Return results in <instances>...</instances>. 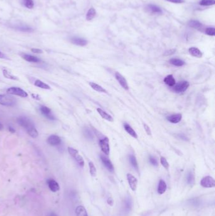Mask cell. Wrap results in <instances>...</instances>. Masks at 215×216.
<instances>
[{
	"instance_id": "cell-1",
	"label": "cell",
	"mask_w": 215,
	"mask_h": 216,
	"mask_svg": "<svg viewBox=\"0 0 215 216\" xmlns=\"http://www.w3.org/2000/svg\"><path fill=\"white\" fill-rule=\"evenodd\" d=\"M17 123L27 131L31 137L35 138L39 136V133L36 130L34 123L29 118L26 117H20L17 119Z\"/></svg>"
},
{
	"instance_id": "cell-2",
	"label": "cell",
	"mask_w": 215,
	"mask_h": 216,
	"mask_svg": "<svg viewBox=\"0 0 215 216\" xmlns=\"http://www.w3.org/2000/svg\"><path fill=\"white\" fill-rule=\"evenodd\" d=\"M17 103V100L12 96L5 94H0V104L5 106L12 107Z\"/></svg>"
},
{
	"instance_id": "cell-3",
	"label": "cell",
	"mask_w": 215,
	"mask_h": 216,
	"mask_svg": "<svg viewBox=\"0 0 215 216\" xmlns=\"http://www.w3.org/2000/svg\"><path fill=\"white\" fill-rule=\"evenodd\" d=\"M68 152L75 159V161L77 162V163L80 165L81 167H83L85 162L83 159V157L79 154L78 151L77 150H76L75 149H73L72 147H68Z\"/></svg>"
},
{
	"instance_id": "cell-4",
	"label": "cell",
	"mask_w": 215,
	"mask_h": 216,
	"mask_svg": "<svg viewBox=\"0 0 215 216\" xmlns=\"http://www.w3.org/2000/svg\"><path fill=\"white\" fill-rule=\"evenodd\" d=\"M189 87V83L187 81H181L173 86V91L176 93H183L187 91Z\"/></svg>"
},
{
	"instance_id": "cell-5",
	"label": "cell",
	"mask_w": 215,
	"mask_h": 216,
	"mask_svg": "<svg viewBox=\"0 0 215 216\" xmlns=\"http://www.w3.org/2000/svg\"><path fill=\"white\" fill-rule=\"evenodd\" d=\"M6 92L9 94L18 96H20L22 97H28L27 93L19 87H10L8 88Z\"/></svg>"
},
{
	"instance_id": "cell-6",
	"label": "cell",
	"mask_w": 215,
	"mask_h": 216,
	"mask_svg": "<svg viewBox=\"0 0 215 216\" xmlns=\"http://www.w3.org/2000/svg\"><path fill=\"white\" fill-rule=\"evenodd\" d=\"M201 185L204 188H214L215 186V181L213 177L207 176L201 180Z\"/></svg>"
},
{
	"instance_id": "cell-7",
	"label": "cell",
	"mask_w": 215,
	"mask_h": 216,
	"mask_svg": "<svg viewBox=\"0 0 215 216\" xmlns=\"http://www.w3.org/2000/svg\"><path fill=\"white\" fill-rule=\"evenodd\" d=\"M100 146L101 150L104 153L108 156L110 153V146H109V140L107 137H104V138L100 140Z\"/></svg>"
},
{
	"instance_id": "cell-8",
	"label": "cell",
	"mask_w": 215,
	"mask_h": 216,
	"mask_svg": "<svg viewBox=\"0 0 215 216\" xmlns=\"http://www.w3.org/2000/svg\"><path fill=\"white\" fill-rule=\"evenodd\" d=\"M115 77L117 82L119 83V84L121 85V87L124 88L125 90L129 89V86L127 80L123 77V76L119 72H116Z\"/></svg>"
},
{
	"instance_id": "cell-9",
	"label": "cell",
	"mask_w": 215,
	"mask_h": 216,
	"mask_svg": "<svg viewBox=\"0 0 215 216\" xmlns=\"http://www.w3.org/2000/svg\"><path fill=\"white\" fill-rule=\"evenodd\" d=\"M127 179L131 189L133 192H135L137 185V180L136 179V177H134L133 174L128 173L127 174Z\"/></svg>"
},
{
	"instance_id": "cell-10",
	"label": "cell",
	"mask_w": 215,
	"mask_h": 216,
	"mask_svg": "<svg viewBox=\"0 0 215 216\" xmlns=\"http://www.w3.org/2000/svg\"><path fill=\"white\" fill-rule=\"evenodd\" d=\"M40 110H41V112H42V114H43V115L45 117H46L47 119L51 120H56L55 117L52 114L51 110H50V108H47L46 106H42L41 107Z\"/></svg>"
},
{
	"instance_id": "cell-11",
	"label": "cell",
	"mask_w": 215,
	"mask_h": 216,
	"mask_svg": "<svg viewBox=\"0 0 215 216\" xmlns=\"http://www.w3.org/2000/svg\"><path fill=\"white\" fill-rule=\"evenodd\" d=\"M100 159H101V161H102L104 166H106V168L110 172L112 173L113 171V170H114V168H113V164H112V162L110 161V160L109 159H108L107 157L104 156V155H100Z\"/></svg>"
},
{
	"instance_id": "cell-12",
	"label": "cell",
	"mask_w": 215,
	"mask_h": 216,
	"mask_svg": "<svg viewBox=\"0 0 215 216\" xmlns=\"http://www.w3.org/2000/svg\"><path fill=\"white\" fill-rule=\"evenodd\" d=\"M47 185H48L49 189L51 190L52 192H56L59 190V189H60L59 185L55 180H54L53 179H49L47 181Z\"/></svg>"
},
{
	"instance_id": "cell-13",
	"label": "cell",
	"mask_w": 215,
	"mask_h": 216,
	"mask_svg": "<svg viewBox=\"0 0 215 216\" xmlns=\"http://www.w3.org/2000/svg\"><path fill=\"white\" fill-rule=\"evenodd\" d=\"M47 143L50 145H58L61 143V138L55 135L50 136L47 138Z\"/></svg>"
},
{
	"instance_id": "cell-14",
	"label": "cell",
	"mask_w": 215,
	"mask_h": 216,
	"mask_svg": "<svg viewBox=\"0 0 215 216\" xmlns=\"http://www.w3.org/2000/svg\"><path fill=\"white\" fill-rule=\"evenodd\" d=\"M182 118V115L181 114H172L167 118V120L172 123H178L181 121Z\"/></svg>"
},
{
	"instance_id": "cell-15",
	"label": "cell",
	"mask_w": 215,
	"mask_h": 216,
	"mask_svg": "<svg viewBox=\"0 0 215 216\" xmlns=\"http://www.w3.org/2000/svg\"><path fill=\"white\" fill-rule=\"evenodd\" d=\"M71 41L73 44L77 46H84L88 44V41L86 40L83 39V38L77 37H73L71 39Z\"/></svg>"
},
{
	"instance_id": "cell-16",
	"label": "cell",
	"mask_w": 215,
	"mask_h": 216,
	"mask_svg": "<svg viewBox=\"0 0 215 216\" xmlns=\"http://www.w3.org/2000/svg\"><path fill=\"white\" fill-rule=\"evenodd\" d=\"M97 112H98V114H100V115L101 116V117H102L103 119L106 120H107L109 121H111V122H112L113 121V119L112 117V116H110V114H109L107 112L104 111V110H102L101 108H97Z\"/></svg>"
},
{
	"instance_id": "cell-17",
	"label": "cell",
	"mask_w": 215,
	"mask_h": 216,
	"mask_svg": "<svg viewBox=\"0 0 215 216\" xmlns=\"http://www.w3.org/2000/svg\"><path fill=\"white\" fill-rule=\"evenodd\" d=\"M189 53H190V55L191 56H193L194 57H196V58H202V56H203V53H202V52L197 47H193L189 48Z\"/></svg>"
},
{
	"instance_id": "cell-18",
	"label": "cell",
	"mask_w": 215,
	"mask_h": 216,
	"mask_svg": "<svg viewBox=\"0 0 215 216\" xmlns=\"http://www.w3.org/2000/svg\"><path fill=\"white\" fill-rule=\"evenodd\" d=\"M167 184L165 182V181H163V180H160L158 183V194L162 195L166 192L167 190Z\"/></svg>"
},
{
	"instance_id": "cell-19",
	"label": "cell",
	"mask_w": 215,
	"mask_h": 216,
	"mask_svg": "<svg viewBox=\"0 0 215 216\" xmlns=\"http://www.w3.org/2000/svg\"><path fill=\"white\" fill-rule=\"evenodd\" d=\"M124 129L126 131V132L129 133L131 137H133L134 138H137V135L136 132L134 130V129L129 124H128L127 123H125L124 124Z\"/></svg>"
},
{
	"instance_id": "cell-20",
	"label": "cell",
	"mask_w": 215,
	"mask_h": 216,
	"mask_svg": "<svg viewBox=\"0 0 215 216\" xmlns=\"http://www.w3.org/2000/svg\"><path fill=\"white\" fill-rule=\"evenodd\" d=\"M22 57L25 59L29 62H32V63H39L41 61V59L34 56H32L30 55L27 54H22Z\"/></svg>"
},
{
	"instance_id": "cell-21",
	"label": "cell",
	"mask_w": 215,
	"mask_h": 216,
	"mask_svg": "<svg viewBox=\"0 0 215 216\" xmlns=\"http://www.w3.org/2000/svg\"><path fill=\"white\" fill-rule=\"evenodd\" d=\"M89 84H90V87L95 91L98 92H101V93L107 94V91L101 85H100L96 83H94V82H90Z\"/></svg>"
},
{
	"instance_id": "cell-22",
	"label": "cell",
	"mask_w": 215,
	"mask_h": 216,
	"mask_svg": "<svg viewBox=\"0 0 215 216\" xmlns=\"http://www.w3.org/2000/svg\"><path fill=\"white\" fill-rule=\"evenodd\" d=\"M163 82L170 87H173L176 84V81L172 75H167V77H165V79H163Z\"/></svg>"
},
{
	"instance_id": "cell-23",
	"label": "cell",
	"mask_w": 215,
	"mask_h": 216,
	"mask_svg": "<svg viewBox=\"0 0 215 216\" xmlns=\"http://www.w3.org/2000/svg\"><path fill=\"white\" fill-rule=\"evenodd\" d=\"M75 212L76 214H77V216H88L86 210L82 206H78L75 210Z\"/></svg>"
},
{
	"instance_id": "cell-24",
	"label": "cell",
	"mask_w": 215,
	"mask_h": 216,
	"mask_svg": "<svg viewBox=\"0 0 215 216\" xmlns=\"http://www.w3.org/2000/svg\"><path fill=\"white\" fill-rule=\"evenodd\" d=\"M169 63L170 64L176 66V67H182L185 65V62L182 59L177 58H172L169 60Z\"/></svg>"
},
{
	"instance_id": "cell-25",
	"label": "cell",
	"mask_w": 215,
	"mask_h": 216,
	"mask_svg": "<svg viewBox=\"0 0 215 216\" xmlns=\"http://www.w3.org/2000/svg\"><path fill=\"white\" fill-rule=\"evenodd\" d=\"M96 15V11L94 8H91L88 11L86 18L87 20H92Z\"/></svg>"
},
{
	"instance_id": "cell-26",
	"label": "cell",
	"mask_w": 215,
	"mask_h": 216,
	"mask_svg": "<svg viewBox=\"0 0 215 216\" xmlns=\"http://www.w3.org/2000/svg\"><path fill=\"white\" fill-rule=\"evenodd\" d=\"M35 85L38 87H39V88H44V89H50V87L45 84L44 82L39 80H37L35 82Z\"/></svg>"
},
{
	"instance_id": "cell-27",
	"label": "cell",
	"mask_w": 215,
	"mask_h": 216,
	"mask_svg": "<svg viewBox=\"0 0 215 216\" xmlns=\"http://www.w3.org/2000/svg\"><path fill=\"white\" fill-rule=\"evenodd\" d=\"M124 209L128 212L132 209V201L129 198H126L124 200Z\"/></svg>"
},
{
	"instance_id": "cell-28",
	"label": "cell",
	"mask_w": 215,
	"mask_h": 216,
	"mask_svg": "<svg viewBox=\"0 0 215 216\" xmlns=\"http://www.w3.org/2000/svg\"><path fill=\"white\" fill-rule=\"evenodd\" d=\"M3 75H4V77L8 79H11V80H18L17 77H15V75H14L13 74H11L8 70L6 69H4L3 70Z\"/></svg>"
},
{
	"instance_id": "cell-29",
	"label": "cell",
	"mask_w": 215,
	"mask_h": 216,
	"mask_svg": "<svg viewBox=\"0 0 215 216\" xmlns=\"http://www.w3.org/2000/svg\"><path fill=\"white\" fill-rule=\"evenodd\" d=\"M195 178H194V175L192 172H189L187 174V181L189 185H193L194 183Z\"/></svg>"
},
{
	"instance_id": "cell-30",
	"label": "cell",
	"mask_w": 215,
	"mask_h": 216,
	"mask_svg": "<svg viewBox=\"0 0 215 216\" xmlns=\"http://www.w3.org/2000/svg\"><path fill=\"white\" fill-rule=\"evenodd\" d=\"M148 10H149V11H151V12H153V13H158V14H160V13H161V8L156 5H148Z\"/></svg>"
},
{
	"instance_id": "cell-31",
	"label": "cell",
	"mask_w": 215,
	"mask_h": 216,
	"mask_svg": "<svg viewBox=\"0 0 215 216\" xmlns=\"http://www.w3.org/2000/svg\"><path fill=\"white\" fill-rule=\"evenodd\" d=\"M88 165H89V168H90V173L92 176L93 177H95L97 175V169L95 166L94 164L92 162H89L88 163Z\"/></svg>"
},
{
	"instance_id": "cell-32",
	"label": "cell",
	"mask_w": 215,
	"mask_h": 216,
	"mask_svg": "<svg viewBox=\"0 0 215 216\" xmlns=\"http://www.w3.org/2000/svg\"><path fill=\"white\" fill-rule=\"evenodd\" d=\"M129 161H130L131 165L133 166V168L134 169H136V170H137L138 169V164H137V162L136 157L133 154L130 155L129 156Z\"/></svg>"
},
{
	"instance_id": "cell-33",
	"label": "cell",
	"mask_w": 215,
	"mask_h": 216,
	"mask_svg": "<svg viewBox=\"0 0 215 216\" xmlns=\"http://www.w3.org/2000/svg\"><path fill=\"white\" fill-rule=\"evenodd\" d=\"M189 26L194 28V29H199L202 26V24L197 20H191L189 22Z\"/></svg>"
},
{
	"instance_id": "cell-34",
	"label": "cell",
	"mask_w": 215,
	"mask_h": 216,
	"mask_svg": "<svg viewBox=\"0 0 215 216\" xmlns=\"http://www.w3.org/2000/svg\"><path fill=\"white\" fill-rule=\"evenodd\" d=\"M214 0H201L199 4L202 6H211L214 5Z\"/></svg>"
},
{
	"instance_id": "cell-35",
	"label": "cell",
	"mask_w": 215,
	"mask_h": 216,
	"mask_svg": "<svg viewBox=\"0 0 215 216\" xmlns=\"http://www.w3.org/2000/svg\"><path fill=\"white\" fill-rule=\"evenodd\" d=\"M23 5L25 7L29 9H32L34 6L33 0H23Z\"/></svg>"
},
{
	"instance_id": "cell-36",
	"label": "cell",
	"mask_w": 215,
	"mask_h": 216,
	"mask_svg": "<svg viewBox=\"0 0 215 216\" xmlns=\"http://www.w3.org/2000/svg\"><path fill=\"white\" fill-rule=\"evenodd\" d=\"M83 133L86 138L88 139H93L94 135L90 129H88V128H85L83 130Z\"/></svg>"
},
{
	"instance_id": "cell-37",
	"label": "cell",
	"mask_w": 215,
	"mask_h": 216,
	"mask_svg": "<svg viewBox=\"0 0 215 216\" xmlns=\"http://www.w3.org/2000/svg\"><path fill=\"white\" fill-rule=\"evenodd\" d=\"M160 162L162 166L165 168L166 169H168L169 168V164L167 161V160L164 157H161L160 158Z\"/></svg>"
},
{
	"instance_id": "cell-38",
	"label": "cell",
	"mask_w": 215,
	"mask_h": 216,
	"mask_svg": "<svg viewBox=\"0 0 215 216\" xmlns=\"http://www.w3.org/2000/svg\"><path fill=\"white\" fill-rule=\"evenodd\" d=\"M149 161L150 163L153 165V166H158V163L157 160L155 157H153V156H150L149 157Z\"/></svg>"
},
{
	"instance_id": "cell-39",
	"label": "cell",
	"mask_w": 215,
	"mask_h": 216,
	"mask_svg": "<svg viewBox=\"0 0 215 216\" xmlns=\"http://www.w3.org/2000/svg\"><path fill=\"white\" fill-rule=\"evenodd\" d=\"M206 34H208V35H211V36H214L215 34V29L214 28H207L206 29Z\"/></svg>"
},
{
	"instance_id": "cell-40",
	"label": "cell",
	"mask_w": 215,
	"mask_h": 216,
	"mask_svg": "<svg viewBox=\"0 0 215 216\" xmlns=\"http://www.w3.org/2000/svg\"><path fill=\"white\" fill-rule=\"evenodd\" d=\"M143 126H144V128H145V130L146 133L148 135H151V130H150L149 127L146 123H144Z\"/></svg>"
},
{
	"instance_id": "cell-41",
	"label": "cell",
	"mask_w": 215,
	"mask_h": 216,
	"mask_svg": "<svg viewBox=\"0 0 215 216\" xmlns=\"http://www.w3.org/2000/svg\"><path fill=\"white\" fill-rule=\"evenodd\" d=\"M175 52V49H170V50H168V51H167L165 53V54H164V55H165V56H169V55H173Z\"/></svg>"
},
{
	"instance_id": "cell-42",
	"label": "cell",
	"mask_w": 215,
	"mask_h": 216,
	"mask_svg": "<svg viewBox=\"0 0 215 216\" xmlns=\"http://www.w3.org/2000/svg\"><path fill=\"white\" fill-rule=\"evenodd\" d=\"M31 51H32V53H38V54H40V53H42V51L40 49H37V48H32L31 49Z\"/></svg>"
},
{
	"instance_id": "cell-43",
	"label": "cell",
	"mask_w": 215,
	"mask_h": 216,
	"mask_svg": "<svg viewBox=\"0 0 215 216\" xmlns=\"http://www.w3.org/2000/svg\"><path fill=\"white\" fill-rule=\"evenodd\" d=\"M167 1L174 3H182L184 2V0H167Z\"/></svg>"
},
{
	"instance_id": "cell-44",
	"label": "cell",
	"mask_w": 215,
	"mask_h": 216,
	"mask_svg": "<svg viewBox=\"0 0 215 216\" xmlns=\"http://www.w3.org/2000/svg\"><path fill=\"white\" fill-rule=\"evenodd\" d=\"M107 204H108L110 206H113V199H112L111 197H110V198H109L107 199Z\"/></svg>"
},
{
	"instance_id": "cell-45",
	"label": "cell",
	"mask_w": 215,
	"mask_h": 216,
	"mask_svg": "<svg viewBox=\"0 0 215 216\" xmlns=\"http://www.w3.org/2000/svg\"><path fill=\"white\" fill-rule=\"evenodd\" d=\"M8 130H9V131H10L11 133H15V130L14 128H13L12 126H8Z\"/></svg>"
},
{
	"instance_id": "cell-46",
	"label": "cell",
	"mask_w": 215,
	"mask_h": 216,
	"mask_svg": "<svg viewBox=\"0 0 215 216\" xmlns=\"http://www.w3.org/2000/svg\"><path fill=\"white\" fill-rule=\"evenodd\" d=\"M0 58H3V59H5L6 58V56L1 51H0Z\"/></svg>"
},
{
	"instance_id": "cell-47",
	"label": "cell",
	"mask_w": 215,
	"mask_h": 216,
	"mask_svg": "<svg viewBox=\"0 0 215 216\" xmlns=\"http://www.w3.org/2000/svg\"><path fill=\"white\" fill-rule=\"evenodd\" d=\"M3 124L1 123H0V130H3Z\"/></svg>"
},
{
	"instance_id": "cell-48",
	"label": "cell",
	"mask_w": 215,
	"mask_h": 216,
	"mask_svg": "<svg viewBox=\"0 0 215 216\" xmlns=\"http://www.w3.org/2000/svg\"><path fill=\"white\" fill-rule=\"evenodd\" d=\"M50 216H57V215H56V214L55 213L53 212V213H51V214H50Z\"/></svg>"
}]
</instances>
